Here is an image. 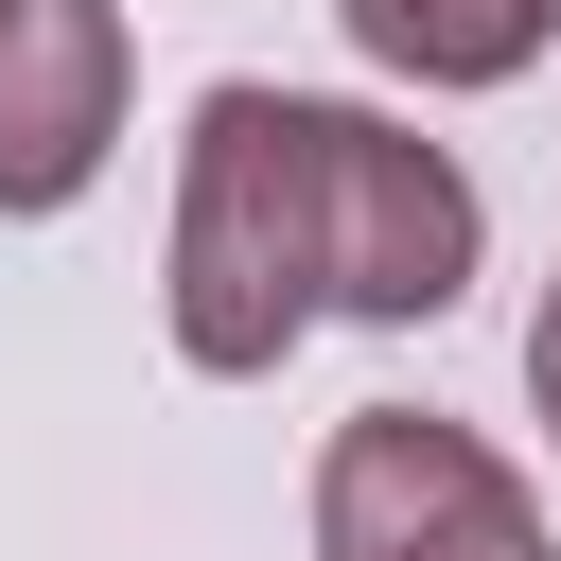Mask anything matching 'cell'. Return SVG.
<instances>
[{"label": "cell", "instance_id": "1", "mask_svg": "<svg viewBox=\"0 0 561 561\" xmlns=\"http://www.w3.org/2000/svg\"><path fill=\"white\" fill-rule=\"evenodd\" d=\"M175 351L210 386H263L333 316V105L298 88H210L175 140Z\"/></svg>", "mask_w": 561, "mask_h": 561}, {"label": "cell", "instance_id": "2", "mask_svg": "<svg viewBox=\"0 0 561 561\" xmlns=\"http://www.w3.org/2000/svg\"><path fill=\"white\" fill-rule=\"evenodd\" d=\"M316 561H543V508L473 421L368 403L316 456Z\"/></svg>", "mask_w": 561, "mask_h": 561}, {"label": "cell", "instance_id": "3", "mask_svg": "<svg viewBox=\"0 0 561 561\" xmlns=\"http://www.w3.org/2000/svg\"><path fill=\"white\" fill-rule=\"evenodd\" d=\"M473 245H491L473 175H456L438 140H403V123L333 105V316H368V333H421V316H456Z\"/></svg>", "mask_w": 561, "mask_h": 561}, {"label": "cell", "instance_id": "4", "mask_svg": "<svg viewBox=\"0 0 561 561\" xmlns=\"http://www.w3.org/2000/svg\"><path fill=\"white\" fill-rule=\"evenodd\" d=\"M123 140V0H0V210H70Z\"/></svg>", "mask_w": 561, "mask_h": 561}, {"label": "cell", "instance_id": "5", "mask_svg": "<svg viewBox=\"0 0 561 561\" xmlns=\"http://www.w3.org/2000/svg\"><path fill=\"white\" fill-rule=\"evenodd\" d=\"M333 18H351V53L403 70V88H508V70L561 35V0H333Z\"/></svg>", "mask_w": 561, "mask_h": 561}, {"label": "cell", "instance_id": "6", "mask_svg": "<svg viewBox=\"0 0 561 561\" xmlns=\"http://www.w3.org/2000/svg\"><path fill=\"white\" fill-rule=\"evenodd\" d=\"M526 403L561 421V280H543V316H526Z\"/></svg>", "mask_w": 561, "mask_h": 561}]
</instances>
